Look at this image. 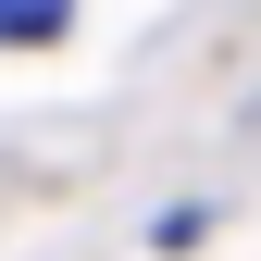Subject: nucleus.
Masks as SVG:
<instances>
[{
    "label": "nucleus",
    "mask_w": 261,
    "mask_h": 261,
    "mask_svg": "<svg viewBox=\"0 0 261 261\" xmlns=\"http://www.w3.org/2000/svg\"><path fill=\"white\" fill-rule=\"evenodd\" d=\"M62 25H75L62 0H0V50H50Z\"/></svg>",
    "instance_id": "f257e3e1"
}]
</instances>
